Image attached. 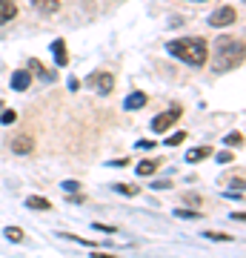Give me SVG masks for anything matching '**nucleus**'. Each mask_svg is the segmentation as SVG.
<instances>
[{"mask_svg":"<svg viewBox=\"0 0 246 258\" xmlns=\"http://www.w3.org/2000/svg\"><path fill=\"white\" fill-rule=\"evenodd\" d=\"M240 63H243V40L240 37L235 40L229 35L218 37L215 40V55H212V72H218V75L232 72Z\"/></svg>","mask_w":246,"mask_h":258,"instance_id":"f257e3e1","label":"nucleus"},{"mask_svg":"<svg viewBox=\"0 0 246 258\" xmlns=\"http://www.w3.org/2000/svg\"><path fill=\"white\" fill-rule=\"evenodd\" d=\"M166 55L178 57L189 66H203L206 63V55H209V46L203 37H178V40H169L166 43Z\"/></svg>","mask_w":246,"mask_h":258,"instance_id":"f03ea898","label":"nucleus"},{"mask_svg":"<svg viewBox=\"0 0 246 258\" xmlns=\"http://www.w3.org/2000/svg\"><path fill=\"white\" fill-rule=\"evenodd\" d=\"M178 118H181V106H172L169 112H160V115H155L149 126H152V132H166V129L172 126Z\"/></svg>","mask_w":246,"mask_h":258,"instance_id":"7ed1b4c3","label":"nucleus"},{"mask_svg":"<svg viewBox=\"0 0 246 258\" xmlns=\"http://www.w3.org/2000/svg\"><path fill=\"white\" fill-rule=\"evenodd\" d=\"M237 20V12H235V6H220L218 12H212V18H209V26H215V29H223V26H232Z\"/></svg>","mask_w":246,"mask_h":258,"instance_id":"20e7f679","label":"nucleus"},{"mask_svg":"<svg viewBox=\"0 0 246 258\" xmlns=\"http://www.w3.org/2000/svg\"><path fill=\"white\" fill-rule=\"evenodd\" d=\"M89 86H92L98 95H109L112 89H115V78H112L109 72H95V75L89 78Z\"/></svg>","mask_w":246,"mask_h":258,"instance_id":"39448f33","label":"nucleus"},{"mask_svg":"<svg viewBox=\"0 0 246 258\" xmlns=\"http://www.w3.org/2000/svg\"><path fill=\"white\" fill-rule=\"evenodd\" d=\"M29 72H35L37 78H40V81H46V83H55V81H57V75H55V72H49V69H46L40 60H35V57L29 60Z\"/></svg>","mask_w":246,"mask_h":258,"instance_id":"423d86ee","label":"nucleus"},{"mask_svg":"<svg viewBox=\"0 0 246 258\" xmlns=\"http://www.w3.org/2000/svg\"><path fill=\"white\" fill-rule=\"evenodd\" d=\"M29 83H32V75H29L26 69H18V72L12 75V89H15V92H26Z\"/></svg>","mask_w":246,"mask_h":258,"instance_id":"0eeeda50","label":"nucleus"},{"mask_svg":"<svg viewBox=\"0 0 246 258\" xmlns=\"http://www.w3.org/2000/svg\"><path fill=\"white\" fill-rule=\"evenodd\" d=\"M146 103H149V98H146L143 92H132L126 101H123V109H126V112H135V109H143Z\"/></svg>","mask_w":246,"mask_h":258,"instance_id":"6e6552de","label":"nucleus"},{"mask_svg":"<svg viewBox=\"0 0 246 258\" xmlns=\"http://www.w3.org/2000/svg\"><path fill=\"white\" fill-rule=\"evenodd\" d=\"M18 18V6L12 3V0H0V26L3 23H9V20Z\"/></svg>","mask_w":246,"mask_h":258,"instance_id":"1a4fd4ad","label":"nucleus"},{"mask_svg":"<svg viewBox=\"0 0 246 258\" xmlns=\"http://www.w3.org/2000/svg\"><path fill=\"white\" fill-rule=\"evenodd\" d=\"M52 55H55L57 66H66V63H69V55H66V40H60V37H57L55 43H52Z\"/></svg>","mask_w":246,"mask_h":258,"instance_id":"9d476101","label":"nucleus"},{"mask_svg":"<svg viewBox=\"0 0 246 258\" xmlns=\"http://www.w3.org/2000/svg\"><path fill=\"white\" fill-rule=\"evenodd\" d=\"M12 149H15L18 155H29V152H32V138H29V135H18V138L12 141Z\"/></svg>","mask_w":246,"mask_h":258,"instance_id":"9b49d317","label":"nucleus"},{"mask_svg":"<svg viewBox=\"0 0 246 258\" xmlns=\"http://www.w3.org/2000/svg\"><path fill=\"white\" fill-rule=\"evenodd\" d=\"M212 155V147H198V149H189L186 152V161L189 164H198V161H203V158H209Z\"/></svg>","mask_w":246,"mask_h":258,"instance_id":"f8f14e48","label":"nucleus"},{"mask_svg":"<svg viewBox=\"0 0 246 258\" xmlns=\"http://www.w3.org/2000/svg\"><path fill=\"white\" fill-rule=\"evenodd\" d=\"M26 207H32V210H52V201H46V198H40V195H29L26 198Z\"/></svg>","mask_w":246,"mask_h":258,"instance_id":"ddd939ff","label":"nucleus"},{"mask_svg":"<svg viewBox=\"0 0 246 258\" xmlns=\"http://www.w3.org/2000/svg\"><path fill=\"white\" fill-rule=\"evenodd\" d=\"M157 166H160V161H140L135 172H137L140 178H146V175H152V172H155Z\"/></svg>","mask_w":246,"mask_h":258,"instance_id":"4468645a","label":"nucleus"},{"mask_svg":"<svg viewBox=\"0 0 246 258\" xmlns=\"http://www.w3.org/2000/svg\"><path fill=\"white\" fill-rule=\"evenodd\" d=\"M35 9L49 15V12H57V9H60V0H35Z\"/></svg>","mask_w":246,"mask_h":258,"instance_id":"2eb2a0df","label":"nucleus"},{"mask_svg":"<svg viewBox=\"0 0 246 258\" xmlns=\"http://www.w3.org/2000/svg\"><path fill=\"white\" fill-rule=\"evenodd\" d=\"M115 192L126 195V198H135V195L140 192V186H135V184H115Z\"/></svg>","mask_w":246,"mask_h":258,"instance_id":"dca6fc26","label":"nucleus"},{"mask_svg":"<svg viewBox=\"0 0 246 258\" xmlns=\"http://www.w3.org/2000/svg\"><path fill=\"white\" fill-rule=\"evenodd\" d=\"M6 238H9L12 244H20L26 235H23V230H20V227H6Z\"/></svg>","mask_w":246,"mask_h":258,"instance_id":"f3484780","label":"nucleus"},{"mask_svg":"<svg viewBox=\"0 0 246 258\" xmlns=\"http://www.w3.org/2000/svg\"><path fill=\"white\" fill-rule=\"evenodd\" d=\"M203 238H209V241H232V235H226V232H212V230H206V232H203Z\"/></svg>","mask_w":246,"mask_h":258,"instance_id":"a211bd4d","label":"nucleus"},{"mask_svg":"<svg viewBox=\"0 0 246 258\" xmlns=\"http://www.w3.org/2000/svg\"><path fill=\"white\" fill-rule=\"evenodd\" d=\"M243 144V135L240 132H229L226 135V147H240Z\"/></svg>","mask_w":246,"mask_h":258,"instance_id":"6ab92c4d","label":"nucleus"},{"mask_svg":"<svg viewBox=\"0 0 246 258\" xmlns=\"http://www.w3.org/2000/svg\"><path fill=\"white\" fill-rule=\"evenodd\" d=\"M15 120H18V112L15 109H6L3 115H0V123H3V126H6V123H15Z\"/></svg>","mask_w":246,"mask_h":258,"instance_id":"aec40b11","label":"nucleus"},{"mask_svg":"<svg viewBox=\"0 0 246 258\" xmlns=\"http://www.w3.org/2000/svg\"><path fill=\"white\" fill-rule=\"evenodd\" d=\"M183 138H186L183 132H175V135H169V138H166V147H178V144H183Z\"/></svg>","mask_w":246,"mask_h":258,"instance_id":"412c9836","label":"nucleus"},{"mask_svg":"<svg viewBox=\"0 0 246 258\" xmlns=\"http://www.w3.org/2000/svg\"><path fill=\"white\" fill-rule=\"evenodd\" d=\"M175 215H178V218H201L195 210H175Z\"/></svg>","mask_w":246,"mask_h":258,"instance_id":"4be33fe9","label":"nucleus"},{"mask_svg":"<svg viewBox=\"0 0 246 258\" xmlns=\"http://www.w3.org/2000/svg\"><path fill=\"white\" fill-rule=\"evenodd\" d=\"M92 227H95V230H101V232H115V227H112V224H92Z\"/></svg>","mask_w":246,"mask_h":258,"instance_id":"5701e85b","label":"nucleus"},{"mask_svg":"<svg viewBox=\"0 0 246 258\" xmlns=\"http://www.w3.org/2000/svg\"><path fill=\"white\" fill-rule=\"evenodd\" d=\"M63 189H69V192H77V189H80V184H77V181H63Z\"/></svg>","mask_w":246,"mask_h":258,"instance_id":"b1692460","label":"nucleus"},{"mask_svg":"<svg viewBox=\"0 0 246 258\" xmlns=\"http://www.w3.org/2000/svg\"><path fill=\"white\" fill-rule=\"evenodd\" d=\"M229 192H243V181H240V178L232 181V189H229Z\"/></svg>","mask_w":246,"mask_h":258,"instance_id":"393cba45","label":"nucleus"},{"mask_svg":"<svg viewBox=\"0 0 246 258\" xmlns=\"http://www.w3.org/2000/svg\"><path fill=\"white\" fill-rule=\"evenodd\" d=\"M135 147H137V149H152V147H155V144H152V141H146V138H143V141H137Z\"/></svg>","mask_w":246,"mask_h":258,"instance_id":"a878e982","label":"nucleus"},{"mask_svg":"<svg viewBox=\"0 0 246 258\" xmlns=\"http://www.w3.org/2000/svg\"><path fill=\"white\" fill-rule=\"evenodd\" d=\"M152 186H155V189H169V186H172V181H155Z\"/></svg>","mask_w":246,"mask_h":258,"instance_id":"bb28decb","label":"nucleus"},{"mask_svg":"<svg viewBox=\"0 0 246 258\" xmlns=\"http://www.w3.org/2000/svg\"><path fill=\"white\" fill-rule=\"evenodd\" d=\"M218 161H220V164H229V161H232V152H220Z\"/></svg>","mask_w":246,"mask_h":258,"instance_id":"cd10ccee","label":"nucleus"},{"mask_svg":"<svg viewBox=\"0 0 246 258\" xmlns=\"http://www.w3.org/2000/svg\"><path fill=\"white\" fill-rule=\"evenodd\" d=\"M95 258H118V255H109V252H95Z\"/></svg>","mask_w":246,"mask_h":258,"instance_id":"c85d7f7f","label":"nucleus"},{"mask_svg":"<svg viewBox=\"0 0 246 258\" xmlns=\"http://www.w3.org/2000/svg\"><path fill=\"white\" fill-rule=\"evenodd\" d=\"M0 109H3V101H0Z\"/></svg>","mask_w":246,"mask_h":258,"instance_id":"c756f323","label":"nucleus"}]
</instances>
